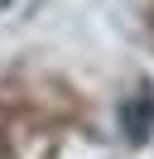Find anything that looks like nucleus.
<instances>
[{
    "label": "nucleus",
    "mask_w": 154,
    "mask_h": 159,
    "mask_svg": "<svg viewBox=\"0 0 154 159\" xmlns=\"http://www.w3.org/2000/svg\"><path fill=\"white\" fill-rule=\"evenodd\" d=\"M5 5H10V0H0V10H5Z\"/></svg>",
    "instance_id": "nucleus-1"
}]
</instances>
